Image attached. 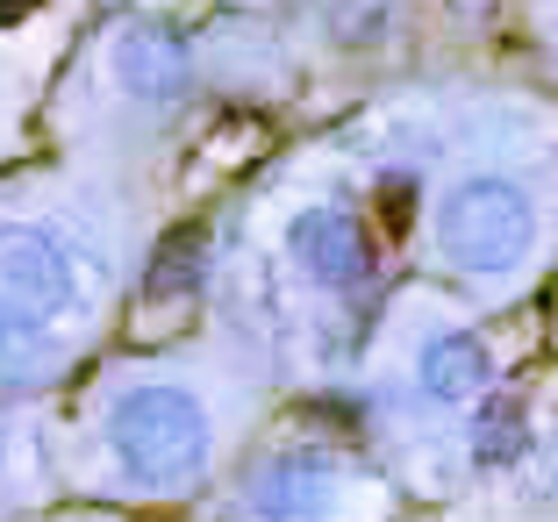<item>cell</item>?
<instances>
[{
  "instance_id": "7",
  "label": "cell",
  "mask_w": 558,
  "mask_h": 522,
  "mask_svg": "<svg viewBox=\"0 0 558 522\" xmlns=\"http://www.w3.org/2000/svg\"><path fill=\"white\" fill-rule=\"evenodd\" d=\"M415 379H423V393L437 409H465V401L487 393L494 359H487V343H480L473 329H437V337L423 343V359H415Z\"/></svg>"
},
{
  "instance_id": "2",
  "label": "cell",
  "mask_w": 558,
  "mask_h": 522,
  "mask_svg": "<svg viewBox=\"0 0 558 522\" xmlns=\"http://www.w3.org/2000/svg\"><path fill=\"white\" fill-rule=\"evenodd\" d=\"M437 251L465 279H509L537 251V201L501 172H473L437 201Z\"/></svg>"
},
{
  "instance_id": "1",
  "label": "cell",
  "mask_w": 558,
  "mask_h": 522,
  "mask_svg": "<svg viewBox=\"0 0 558 522\" xmlns=\"http://www.w3.org/2000/svg\"><path fill=\"white\" fill-rule=\"evenodd\" d=\"M108 451L130 487H186L208 465V409L172 379H144L108 409Z\"/></svg>"
},
{
  "instance_id": "6",
  "label": "cell",
  "mask_w": 558,
  "mask_h": 522,
  "mask_svg": "<svg viewBox=\"0 0 558 522\" xmlns=\"http://www.w3.org/2000/svg\"><path fill=\"white\" fill-rule=\"evenodd\" d=\"M337 501V458L323 451H279L251 473V515L258 522H315Z\"/></svg>"
},
{
  "instance_id": "9",
  "label": "cell",
  "mask_w": 558,
  "mask_h": 522,
  "mask_svg": "<svg viewBox=\"0 0 558 522\" xmlns=\"http://www.w3.org/2000/svg\"><path fill=\"white\" fill-rule=\"evenodd\" d=\"M523 444H530L523 401H509V393L480 401V415H473V465H515Z\"/></svg>"
},
{
  "instance_id": "3",
  "label": "cell",
  "mask_w": 558,
  "mask_h": 522,
  "mask_svg": "<svg viewBox=\"0 0 558 522\" xmlns=\"http://www.w3.org/2000/svg\"><path fill=\"white\" fill-rule=\"evenodd\" d=\"M80 279H72V258L50 244L44 229H0V308H15L22 323L36 315H65Z\"/></svg>"
},
{
  "instance_id": "5",
  "label": "cell",
  "mask_w": 558,
  "mask_h": 522,
  "mask_svg": "<svg viewBox=\"0 0 558 522\" xmlns=\"http://www.w3.org/2000/svg\"><path fill=\"white\" fill-rule=\"evenodd\" d=\"M108 65H116V86L136 108H172L186 94V44L165 22H122Z\"/></svg>"
},
{
  "instance_id": "10",
  "label": "cell",
  "mask_w": 558,
  "mask_h": 522,
  "mask_svg": "<svg viewBox=\"0 0 558 522\" xmlns=\"http://www.w3.org/2000/svg\"><path fill=\"white\" fill-rule=\"evenodd\" d=\"M22 337H29V323H22L15 308H0V365H8V359L22 351Z\"/></svg>"
},
{
  "instance_id": "4",
  "label": "cell",
  "mask_w": 558,
  "mask_h": 522,
  "mask_svg": "<svg viewBox=\"0 0 558 522\" xmlns=\"http://www.w3.org/2000/svg\"><path fill=\"white\" fill-rule=\"evenodd\" d=\"M287 258H294L323 294H351V287H365V272H373V244H365L359 215H344V208H301L294 222H287Z\"/></svg>"
},
{
  "instance_id": "8",
  "label": "cell",
  "mask_w": 558,
  "mask_h": 522,
  "mask_svg": "<svg viewBox=\"0 0 558 522\" xmlns=\"http://www.w3.org/2000/svg\"><path fill=\"white\" fill-rule=\"evenodd\" d=\"M201 272H208V229L186 222V229H172V236L158 244L144 294H150V301H186V294L201 287Z\"/></svg>"
}]
</instances>
